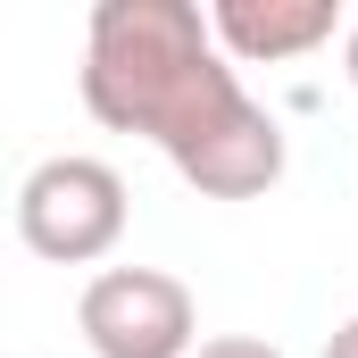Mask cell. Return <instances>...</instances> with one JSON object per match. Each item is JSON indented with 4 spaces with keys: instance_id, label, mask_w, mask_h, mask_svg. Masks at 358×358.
I'll use <instances>...</instances> for the list:
<instances>
[{
    "instance_id": "cell-1",
    "label": "cell",
    "mask_w": 358,
    "mask_h": 358,
    "mask_svg": "<svg viewBox=\"0 0 358 358\" xmlns=\"http://www.w3.org/2000/svg\"><path fill=\"white\" fill-rule=\"evenodd\" d=\"M76 84L108 134L159 142L167 167L208 200H259L283 183V125L242 92L208 8L192 0H100Z\"/></svg>"
},
{
    "instance_id": "cell-2",
    "label": "cell",
    "mask_w": 358,
    "mask_h": 358,
    "mask_svg": "<svg viewBox=\"0 0 358 358\" xmlns=\"http://www.w3.org/2000/svg\"><path fill=\"white\" fill-rule=\"evenodd\" d=\"M17 242L50 267H100L125 242V176L84 150L42 159L17 183Z\"/></svg>"
},
{
    "instance_id": "cell-3",
    "label": "cell",
    "mask_w": 358,
    "mask_h": 358,
    "mask_svg": "<svg viewBox=\"0 0 358 358\" xmlns=\"http://www.w3.org/2000/svg\"><path fill=\"white\" fill-rule=\"evenodd\" d=\"M76 334L92 342V358H192L200 300L167 267H100L76 300Z\"/></svg>"
},
{
    "instance_id": "cell-4",
    "label": "cell",
    "mask_w": 358,
    "mask_h": 358,
    "mask_svg": "<svg viewBox=\"0 0 358 358\" xmlns=\"http://www.w3.org/2000/svg\"><path fill=\"white\" fill-rule=\"evenodd\" d=\"M208 34H217V50L242 59V67H283V59L325 50V42L350 34V25H342L334 0H217V8H208Z\"/></svg>"
},
{
    "instance_id": "cell-5",
    "label": "cell",
    "mask_w": 358,
    "mask_h": 358,
    "mask_svg": "<svg viewBox=\"0 0 358 358\" xmlns=\"http://www.w3.org/2000/svg\"><path fill=\"white\" fill-rule=\"evenodd\" d=\"M192 358H283L275 342H259V334H217V342H200Z\"/></svg>"
},
{
    "instance_id": "cell-6",
    "label": "cell",
    "mask_w": 358,
    "mask_h": 358,
    "mask_svg": "<svg viewBox=\"0 0 358 358\" xmlns=\"http://www.w3.org/2000/svg\"><path fill=\"white\" fill-rule=\"evenodd\" d=\"M325 358H358V317H342V325L325 334Z\"/></svg>"
},
{
    "instance_id": "cell-7",
    "label": "cell",
    "mask_w": 358,
    "mask_h": 358,
    "mask_svg": "<svg viewBox=\"0 0 358 358\" xmlns=\"http://www.w3.org/2000/svg\"><path fill=\"white\" fill-rule=\"evenodd\" d=\"M342 76H350V92H358V17H350V34H342Z\"/></svg>"
}]
</instances>
